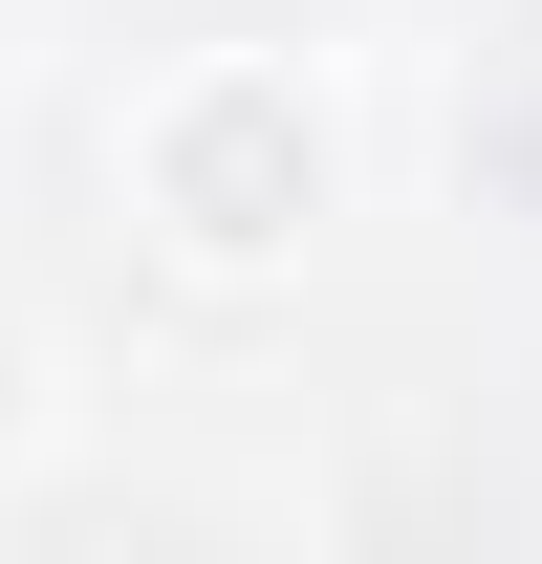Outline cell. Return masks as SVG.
Masks as SVG:
<instances>
[{
	"label": "cell",
	"instance_id": "6da1fadb",
	"mask_svg": "<svg viewBox=\"0 0 542 564\" xmlns=\"http://www.w3.org/2000/svg\"><path fill=\"white\" fill-rule=\"evenodd\" d=\"M109 196H131V239L174 282H217V304H261V282H304L347 239V196H369V131H347V66L326 44H174V66H131V109H109Z\"/></svg>",
	"mask_w": 542,
	"mask_h": 564
},
{
	"label": "cell",
	"instance_id": "7a4b0ae2",
	"mask_svg": "<svg viewBox=\"0 0 542 564\" xmlns=\"http://www.w3.org/2000/svg\"><path fill=\"white\" fill-rule=\"evenodd\" d=\"M66 326H44V304H22V282H0V478H44V456H66Z\"/></svg>",
	"mask_w": 542,
	"mask_h": 564
}]
</instances>
